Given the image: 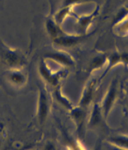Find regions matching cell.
<instances>
[{"instance_id":"2","label":"cell","mask_w":128,"mask_h":150,"mask_svg":"<svg viewBox=\"0 0 128 150\" xmlns=\"http://www.w3.org/2000/svg\"><path fill=\"white\" fill-rule=\"evenodd\" d=\"M39 118L40 122H44L45 120L47 115H48V112H49V103H48V100L46 96L41 93L40 96H39Z\"/></svg>"},{"instance_id":"4","label":"cell","mask_w":128,"mask_h":150,"mask_svg":"<svg viewBox=\"0 0 128 150\" xmlns=\"http://www.w3.org/2000/svg\"><path fill=\"white\" fill-rule=\"evenodd\" d=\"M110 142L114 146L128 150V136L127 135H119L110 138Z\"/></svg>"},{"instance_id":"3","label":"cell","mask_w":128,"mask_h":150,"mask_svg":"<svg viewBox=\"0 0 128 150\" xmlns=\"http://www.w3.org/2000/svg\"><path fill=\"white\" fill-rule=\"evenodd\" d=\"M5 58H6L7 63L9 66H21L22 64H24V59L23 56L21 54L17 53L16 51H13V50H8L6 54H4Z\"/></svg>"},{"instance_id":"6","label":"cell","mask_w":128,"mask_h":150,"mask_svg":"<svg viewBox=\"0 0 128 150\" xmlns=\"http://www.w3.org/2000/svg\"><path fill=\"white\" fill-rule=\"evenodd\" d=\"M111 150H127V149H122V148H119V147H116V146H114L112 147Z\"/></svg>"},{"instance_id":"1","label":"cell","mask_w":128,"mask_h":150,"mask_svg":"<svg viewBox=\"0 0 128 150\" xmlns=\"http://www.w3.org/2000/svg\"><path fill=\"white\" fill-rule=\"evenodd\" d=\"M116 97H117V83L116 80H113L109 87V90L106 92L103 99L102 108H103L104 116L105 117L109 114L114 102H116Z\"/></svg>"},{"instance_id":"5","label":"cell","mask_w":128,"mask_h":150,"mask_svg":"<svg viewBox=\"0 0 128 150\" xmlns=\"http://www.w3.org/2000/svg\"><path fill=\"white\" fill-rule=\"evenodd\" d=\"M9 81L15 85H22L24 84L26 81L25 75L19 71H12L8 75Z\"/></svg>"}]
</instances>
